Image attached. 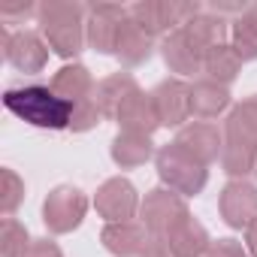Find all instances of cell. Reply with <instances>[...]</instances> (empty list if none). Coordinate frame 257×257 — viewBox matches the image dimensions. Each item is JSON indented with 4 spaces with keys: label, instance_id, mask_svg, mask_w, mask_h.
Returning <instances> with one entry per match:
<instances>
[{
    "label": "cell",
    "instance_id": "1",
    "mask_svg": "<svg viewBox=\"0 0 257 257\" xmlns=\"http://www.w3.org/2000/svg\"><path fill=\"white\" fill-rule=\"evenodd\" d=\"M4 103L13 115L34 127H46V131H64L73 124L76 106L64 100L55 88L49 85H25V88H10L4 94Z\"/></svg>",
    "mask_w": 257,
    "mask_h": 257
},
{
    "label": "cell",
    "instance_id": "2",
    "mask_svg": "<svg viewBox=\"0 0 257 257\" xmlns=\"http://www.w3.org/2000/svg\"><path fill=\"white\" fill-rule=\"evenodd\" d=\"M158 170H161V179H164L170 188H176V191H182V194H188V197L197 194V191L206 185V170H203V164H200L191 152H185L179 143L161 149V155H158Z\"/></svg>",
    "mask_w": 257,
    "mask_h": 257
},
{
    "label": "cell",
    "instance_id": "3",
    "mask_svg": "<svg viewBox=\"0 0 257 257\" xmlns=\"http://www.w3.org/2000/svg\"><path fill=\"white\" fill-rule=\"evenodd\" d=\"M46 224L55 233H67L73 227H79L82 215H85V197L76 188H55L43 206Z\"/></svg>",
    "mask_w": 257,
    "mask_h": 257
},
{
    "label": "cell",
    "instance_id": "4",
    "mask_svg": "<svg viewBox=\"0 0 257 257\" xmlns=\"http://www.w3.org/2000/svg\"><path fill=\"white\" fill-rule=\"evenodd\" d=\"M182 218H188L185 203L170 191H152V197L143 206V221L155 236H167Z\"/></svg>",
    "mask_w": 257,
    "mask_h": 257
},
{
    "label": "cell",
    "instance_id": "5",
    "mask_svg": "<svg viewBox=\"0 0 257 257\" xmlns=\"http://www.w3.org/2000/svg\"><path fill=\"white\" fill-rule=\"evenodd\" d=\"M221 212L230 227H251V218H257V188L248 182H230L221 194Z\"/></svg>",
    "mask_w": 257,
    "mask_h": 257
},
{
    "label": "cell",
    "instance_id": "6",
    "mask_svg": "<svg viewBox=\"0 0 257 257\" xmlns=\"http://www.w3.org/2000/svg\"><path fill=\"white\" fill-rule=\"evenodd\" d=\"M137 209V191L131 182H124V179H112L100 188L97 194V212L103 218H109L112 224H121L134 215Z\"/></svg>",
    "mask_w": 257,
    "mask_h": 257
},
{
    "label": "cell",
    "instance_id": "7",
    "mask_svg": "<svg viewBox=\"0 0 257 257\" xmlns=\"http://www.w3.org/2000/svg\"><path fill=\"white\" fill-rule=\"evenodd\" d=\"M152 103L161 124H182L191 112V91L182 82H164L152 94Z\"/></svg>",
    "mask_w": 257,
    "mask_h": 257
},
{
    "label": "cell",
    "instance_id": "8",
    "mask_svg": "<svg viewBox=\"0 0 257 257\" xmlns=\"http://www.w3.org/2000/svg\"><path fill=\"white\" fill-rule=\"evenodd\" d=\"M118 121L127 127V134H143V137H149L155 127L161 124V121H158V112H155V103H152L149 97H143L140 91L131 94V100L121 106Z\"/></svg>",
    "mask_w": 257,
    "mask_h": 257
},
{
    "label": "cell",
    "instance_id": "9",
    "mask_svg": "<svg viewBox=\"0 0 257 257\" xmlns=\"http://www.w3.org/2000/svg\"><path fill=\"white\" fill-rule=\"evenodd\" d=\"M167 242H170V248H173L176 257H200V254L206 251V245H209L206 230H203L191 215L182 218V221L167 233Z\"/></svg>",
    "mask_w": 257,
    "mask_h": 257
},
{
    "label": "cell",
    "instance_id": "10",
    "mask_svg": "<svg viewBox=\"0 0 257 257\" xmlns=\"http://www.w3.org/2000/svg\"><path fill=\"white\" fill-rule=\"evenodd\" d=\"M7 58L25 73H37L46 64V49L34 34H19L16 40H7Z\"/></svg>",
    "mask_w": 257,
    "mask_h": 257
},
{
    "label": "cell",
    "instance_id": "11",
    "mask_svg": "<svg viewBox=\"0 0 257 257\" xmlns=\"http://www.w3.org/2000/svg\"><path fill=\"white\" fill-rule=\"evenodd\" d=\"M185 152H191L200 164H209V161H215L218 158V134H215V127H209V124H194V127H188V131H182L179 134V140H176Z\"/></svg>",
    "mask_w": 257,
    "mask_h": 257
},
{
    "label": "cell",
    "instance_id": "12",
    "mask_svg": "<svg viewBox=\"0 0 257 257\" xmlns=\"http://www.w3.org/2000/svg\"><path fill=\"white\" fill-rule=\"evenodd\" d=\"M103 245H106L112 254H121V257H127V254H143V248H146V233H143L137 224H127V221L109 224V227L103 230Z\"/></svg>",
    "mask_w": 257,
    "mask_h": 257
},
{
    "label": "cell",
    "instance_id": "13",
    "mask_svg": "<svg viewBox=\"0 0 257 257\" xmlns=\"http://www.w3.org/2000/svg\"><path fill=\"white\" fill-rule=\"evenodd\" d=\"M200 52H203V49H197V43L188 37V31H185V34H176V37L167 40V46H164V58H167V64H170L173 70H179V73H191V70H197V64H200Z\"/></svg>",
    "mask_w": 257,
    "mask_h": 257
},
{
    "label": "cell",
    "instance_id": "14",
    "mask_svg": "<svg viewBox=\"0 0 257 257\" xmlns=\"http://www.w3.org/2000/svg\"><path fill=\"white\" fill-rule=\"evenodd\" d=\"M52 88L64 97V100H70L73 106H79V103H85L88 97V91H91V79H88V70L85 67H64L58 76H55V82H52Z\"/></svg>",
    "mask_w": 257,
    "mask_h": 257
},
{
    "label": "cell",
    "instance_id": "15",
    "mask_svg": "<svg viewBox=\"0 0 257 257\" xmlns=\"http://www.w3.org/2000/svg\"><path fill=\"white\" fill-rule=\"evenodd\" d=\"M227 140H239V143H257V97L236 106V112L227 121Z\"/></svg>",
    "mask_w": 257,
    "mask_h": 257
},
{
    "label": "cell",
    "instance_id": "16",
    "mask_svg": "<svg viewBox=\"0 0 257 257\" xmlns=\"http://www.w3.org/2000/svg\"><path fill=\"white\" fill-rule=\"evenodd\" d=\"M149 155H152V143L143 134H124L112 146V158L121 167H137V164L149 161Z\"/></svg>",
    "mask_w": 257,
    "mask_h": 257
},
{
    "label": "cell",
    "instance_id": "17",
    "mask_svg": "<svg viewBox=\"0 0 257 257\" xmlns=\"http://www.w3.org/2000/svg\"><path fill=\"white\" fill-rule=\"evenodd\" d=\"M230 103V94L224 91V88H218V85H197V88H191V112H197V115H203V118H212V115H218L224 106Z\"/></svg>",
    "mask_w": 257,
    "mask_h": 257
},
{
    "label": "cell",
    "instance_id": "18",
    "mask_svg": "<svg viewBox=\"0 0 257 257\" xmlns=\"http://www.w3.org/2000/svg\"><path fill=\"white\" fill-rule=\"evenodd\" d=\"M236 70H239V55L230 52L227 46H215V49L206 52V73H209V76L230 82V79L236 76Z\"/></svg>",
    "mask_w": 257,
    "mask_h": 257
},
{
    "label": "cell",
    "instance_id": "19",
    "mask_svg": "<svg viewBox=\"0 0 257 257\" xmlns=\"http://www.w3.org/2000/svg\"><path fill=\"white\" fill-rule=\"evenodd\" d=\"M233 40H236V55H239L242 61L257 58V19L239 22L236 31H233Z\"/></svg>",
    "mask_w": 257,
    "mask_h": 257
},
{
    "label": "cell",
    "instance_id": "20",
    "mask_svg": "<svg viewBox=\"0 0 257 257\" xmlns=\"http://www.w3.org/2000/svg\"><path fill=\"white\" fill-rule=\"evenodd\" d=\"M28 248H31V245H28L25 227H22L19 221L7 218V224H4V257H25Z\"/></svg>",
    "mask_w": 257,
    "mask_h": 257
},
{
    "label": "cell",
    "instance_id": "21",
    "mask_svg": "<svg viewBox=\"0 0 257 257\" xmlns=\"http://www.w3.org/2000/svg\"><path fill=\"white\" fill-rule=\"evenodd\" d=\"M4 179H7V197H4V212H13L16 209V203L22 200V185H19V179H16V173H4Z\"/></svg>",
    "mask_w": 257,
    "mask_h": 257
},
{
    "label": "cell",
    "instance_id": "22",
    "mask_svg": "<svg viewBox=\"0 0 257 257\" xmlns=\"http://www.w3.org/2000/svg\"><path fill=\"white\" fill-rule=\"evenodd\" d=\"M140 257H176V254H173V248H170L167 236H155V239H149V242H146V248H143V254H140Z\"/></svg>",
    "mask_w": 257,
    "mask_h": 257
},
{
    "label": "cell",
    "instance_id": "23",
    "mask_svg": "<svg viewBox=\"0 0 257 257\" xmlns=\"http://www.w3.org/2000/svg\"><path fill=\"white\" fill-rule=\"evenodd\" d=\"M206 257H245V251H242L239 242H233V239H221V242H215V245L209 248Z\"/></svg>",
    "mask_w": 257,
    "mask_h": 257
},
{
    "label": "cell",
    "instance_id": "24",
    "mask_svg": "<svg viewBox=\"0 0 257 257\" xmlns=\"http://www.w3.org/2000/svg\"><path fill=\"white\" fill-rule=\"evenodd\" d=\"M25 257H61V251H58V245H52L49 239H37V242L25 251Z\"/></svg>",
    "mask_w": 257,
    "mask_h": 257
},
{
    "label": "cell",
    "instance_id": "25",
    "mask_svg": "<svg viewBox=\"0 0 257 257\" xmlns=\"http://www.w3.org/2000/svg\"><path fill=\"white\" fill-rule=\"evenodd\" d=\"M248 248L257 254V221H251V227H248Z\"/></svg>",
    "mask_w": 257,
    "mask_h": 257
},
{
    "label": "cell",
    "instance_id": "26",
    "mask_svg": "<svg viewBox=\"0 0 257 257\" xmlns=\"http://www.w3.org/2000/svg\"><path fill=\"white\" fill-rule=\"evenodd\" d=\"M254 170H257V161H254Z\"/></svg>",
    "mask_w": 257,
    "mask_h": 257
}]
</instances>
